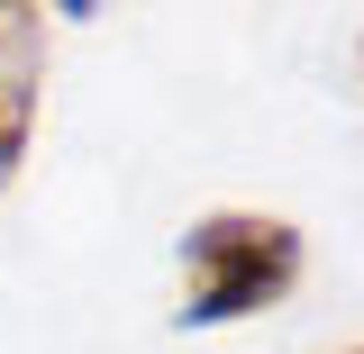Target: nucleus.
<instances>
[{"label": "nucleus", "mask_w": 364, "mask_h": 354, "mask_svg": "<svg viewBox=\"0 0 364 354\" xmlns=\"http://www.w3.org/2000/svg\"><path fill=\"white\" fill-rule=\"evenodd\" d=\"M301 282V227L264 209H219L182 236V327H228V318L273 309Z\"/></svg>", "instance_id": "1"}, {"label": "nucleus", "mask_w": 364, "mask_h": 354, "mask_svg": "<svg viewBox=\"0 0 364 354\" xmlns=\"http://www.w3.org/2000/svg\"><path fill=\"white\" fill-rule=\"evenodd\" d=\"M28 136H37V73H18V82H0V182L18 173V155H28Z\"/></svg>", "instance_id": "2"}, {"label": "nucleus", "mask_w": 364, "mask_h": 354, "mask_svg": "<svg viewBox=\"0 0 364 354\" xmlns=\"http://www.w3.org/2000/svg\"><path fill=\"white\" fill-rule=\"evenodd\" d=\"M18 73H46V18L0 0V82H18Z\"/></svg>", "instance_id": "3"}]
</instances>
